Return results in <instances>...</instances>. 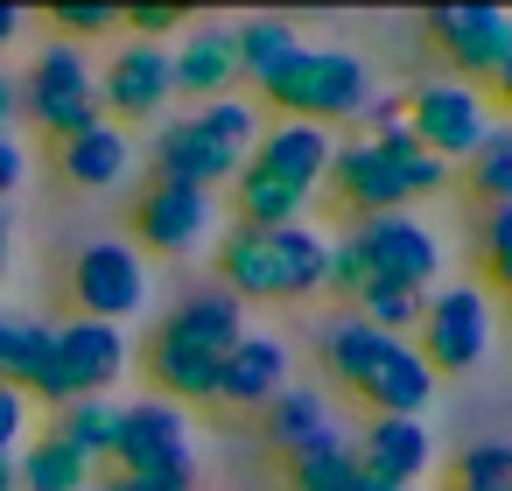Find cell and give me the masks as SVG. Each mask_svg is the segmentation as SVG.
Here are the masks:
<instances>
[{
    "instance_id": "cell-1",
    "label": "cell",
    "mask_w": 512,
    "mask_h": 491,
    "mask_svg": "<svg viewBox=\"0 0 512 491\" xmlns=\"http://www.w3.org/2000/svg\"><path fill=\"white\" fill-rule=\"evenodd\" d=\"M442 239L435 225H421L414 211H386V218H351L337 239H330V274L323 288L358 302L372 288H414L428 295V281H442Z\"/></svg>"
},
{
    "instance_id": "cell-2",
    "label": "cell",
    "mask_w": 512,
    "mask_h": 491,
    "mask_svg": "<svg viewBox=\"0 0 512 491\" xmlns=\"http://www.w3.org/2000/svg\"><path fill=\"white\" fill-rule=\"evenodd\" d=\"M218 281L232 302H309L330 274V239L302 225H225L218 232Z\"/></svg>"
},
{
    "instance_id": "cell-3",
    "label": "cell",
    "mask_w": 512,
    "mask_h": 491,
    "mask_svg": "<svg viewBox=\"0 0 512 491\" xmlns=\"http://www.w3.org/2000/svg\"><path fill=\"white\" fill-rule=\"evenodd\" d=\"M260 127H267V106L260 99H239V92L232 99H211V106H197L183 120H169L155 134V148H148L155 183H183V190H211L218 197L253 162Z\"/></svg>"
},
{
    "instance_id": "cell-4",
    "label": "cell",
    "mask_w": 512,
    "mask_h": 491,
    "mask_svg": "<svg viewBox=\"0 0 512 491\" xmlns=\"http://www.w3.org/2000/svg\"><path fill=\"white\" fill-rule=\"evenodd\" d=\"M323 372L344 393H358L372 414H414L421 421L428 400L442 393V379L428 372V358L414 351V337H386V330H372L358 316H337L323 330Z\"/></svg>"
},
{
    "instance_id": "cell-5",
    "label": "cell",
    "mask_w": 512,
    "mask_h": 491,
    "mask_svg": "<svg viewBox=\"0 0 512 491\" xmlns=\"http://www.w3.org/2000/svg\"><path fill=\"white\" fill-rule=\"evenodd\" d=\"M449 176L456 169H442L414 141H393V148H379V141H337L323 183L344 197L351 218H386V211H414L421 197L449 190Z\"/></svg>"
},
{
    "instance_id": "cell-6",
    "label": "cell",
    "mask_w": 512,
    "mask_h": 491,
    "mask_svg": "<svg viewBox=\"0 0 512 491\" xmlns=\"http://www.w3.org/2000/svg\"><path fill=\"white\" fill-rule=\"evenodd\" d=\"M365 99H372V71L358 50H337V43H302L260 92V106H274L281 120H309V127L358 120Z\"/></svg>"
},
{
    "instance_id": "cell-7",
    "label": "cell",
    "mask_w": 512,
    "mask_h": 491,
    "mask_svg": "<svg viewBox=\"0 0 512 491\" xmlns=\"http://www.w3.org/2000/svg\"><path fill=\"white\" fill-rule=\"evenodd\" d=\"M15 92H22V120L36 134H50V141H71V134H85V127L106 120L99 113V71H92V57L78 43H57V36L29 57V71H22Z\"/></svg>"
},
{
    "instance_id": "cell-8",
    "label": "cell",
    "mask_w": 512,
    "mask_h": 491,
    "mask_svg": "<svg viewBox=\"0 0 512 491\" xmlns=\"http://www.w3.org/2000/svg\"><path fill=\"white\" fill-rule=\"evenodd\" d=\"M491 337H498V316H491V295L477 281H449V288H428V309H421V337L414 351L428 358V372H470L491 358Z\"/></svg>"
},
{
    "instance_id": "cell-9",
    "label": "cell",
    "mask_w": 512,
    "mask_h": 491,
    "mask_svg": "<svg viewBox=\"0 0 512 491\" xmlns=\"http://www.w3.org/2000/svg\"><path fill=\"white\" fill-rule=\"evenodd\" d=\"M491 127H498V120H491V99H484L477 85L435 78V85H421V92L407 99V134H414V148H421V155H435L442 169L470 162V155H477V141H484Z\"/></svg>"
},
{
    "instance_id": "cell-10",
    "label": "cell",
    "mask_w": 512,
    "mask_h": 491,
    "mask_svg": "<svg viewBox=\"0 0 512 491\" xmlns=\"http://www.w3.org/2000/svg\"><path fill=\"white\" fill-rule=\"evenodd\" d=\"M148 288H155L148 253L127 246V239H92L71 260V295H78V316H92V323H113L120 330L127 316L148 309Z\"/></svg>"
},
{
    "instance_id": "cell-11",
    "label": "cell",
    "mask_w": 512,
    "mask_h": 491,
    "mask_svg": "<svg viewBox=\"0 0 512 491\" xmlns=\"http://www.w3.org/2000/svg\"><path fill=\"white\" fill-rule=\"evenodd\" d=\"M218 197L211 190H183V183H148L134 197V246L162 253V260H190L204 246H218Z\"/></svg>"
},
{
    "instance_id": "cell-12",
    "label": "cell",
    "mask_w": 512,
    "mask_h": 491,
    "mask_svg": "<svg viewBox=\"0 0 512 491\" xmlns=\"http://www.w3.org/2000/svg\"><path fill=\"white\" fill-rule=\"evenodd\" d=\"M169 50L162 43H134V36H113V57L99 71V113L113 127H141V120H162L169 113Z\"/></svg>"
},
{
    "instance_id": "cell-13",
    "label": "cell",
    "mask_w": 512,
    "mask_h": 491,
    "mask_svg": "<svg viewBox=\"0 0 512 491\" xmlns=\"http://www.w3.org/2000/svg\"><path fill=\"white\" fill-rule=\"evenodd\" d=\"M113 477H155V470H176V463H197L190 456V421L176 400H134L120 407V428H113Z\"/></svg>"
},
{
    "instance_id": "cell-14",
    "label": "cell",
    "mask_w": 512,
    "mask_h": 491,
    "mask_svg": "<svg viewBox=\"0 0 512 491\" xmlns=\"http://www.w3.org/2000/svg\"><path fill=\"white\" fill-rule=\"evenodd\" d=\"M428 36H435L442 64L456 71V85H477V92L512 57V15L505 8H435L428 15Z\"/></svg>"
},
{
    "instance_id": "cell-15",
    "label": "cell",
    "mask_w": 512,
    "mask_h": 491,
    "mask_svg": "<svg viewBox=\"0 0 512 491\" xmlns=\"http://www.w3.org/2000/svg\"><path fill=\"white\" fill-rule=\"evenodd\" d=\"M246 330H253V323H246V302H232L225 288H197V295H183V302L162 316V330H155L148 344L183 351V358H211V365H225V351H232Z\"/></svg>"
},
{
    "instance_id": "cell-16",
    "label": "cell",
    "mask_w": 512,
    "mask_h": 491,
    "mask_svg": "<svg viewBox=\"0 0 512 491\" xmlns=\"http://www.w3.org/2000/svg\"><path fill=\"white\" fill-rule=\"evenodd\" d=\"M127 358H134V351H127V330L92 323V316L57 323V379H64L71 400H106V393L120 386Z\"/></svg>"
},
{
    "instance_id": "cell-17",
    "label": "cell",
    "mask_w": 512,
    "mask_h": 491,
    "mask_svg": "<svg viewBox=\"0 0 512 491\" xmlns=\"http://www.w3.org/2000/svg\"><path fill=\"white\" fill-rule=\"evenodd\" d=\"M351 449H358V470H372V477H386V484H400V491H414V484L435 470V435H428V421H414V414H372Z\"/></svg>"
},
{
    "instance_id": "cell-18",
    "label": "cell",
    "mask_w": 512,
    "mask_h": 491,
    "mask_svg": "<svg viewBox=\"0 0 512 491\" xmlns=\"http://www.w3.org/2000/svg\"><path fill=\"white\" fill-rule=\"evenodd\" d=\"M0 379L29 400L64 407V379H57V323L43 316H0Z\"/></svg>"
},
{
    "instance_id": "cell-19",
    "label": "cell",
    "mask_w": 512,
    "mask_h": 491,
    "mask_svg": "<svg viewBox=\"0 0 512 491\" xmlns=\"http://www.w3.org/2000/svg\"><path fill=\"white\" fill-rule=\"evenodd\" d=\"M169 92L190 99V106L232 99V92H239L232 29H183V43H169Z\"/></svg>"
},
{
    "instance_id": "cell-20",
    "label": "cell",
    "mask_w": 512,
    "mask_h": 491,
    "mask_svg": "<svg viewBox=\"0 0 512 491\" xmlns=\"http://www.w3.org/2000/svg\"><path fill=\"white\" fill-rule=\"evenodd\" d=\"M330 155H337V134H330V127H309V120H267V127H260V148H253V169H267V176L295 183L302 197H316L323 176H330Z\"/></svg>"
},
{
    "instance_id": "cell-21",
    "label": "cell",
    "mask_w": 512,
    "mask_h": 491,
    "mask_svg": "<svg viewBox=\"0 0 512 491\" xmlns=\"http://www.w3.org/2000/svg\"><path fill=\"white\" fill-rule=\"evenodd\" d=\"M288 372H295V358H288V344L281 337H267V330H246L232 351H225V365H218V407H267L281 386H288Z\"/></svg>"
},
{
    "instance_id": "cell-22",
    "label": "cell",
    "mask_w": 512,
    "mask_h": 491,
    "mask_svg": "<svg viewBox=\"0 0 512 491\" xmlns=\"http://www.w3.org/2000/svg\"><path fill=\"white\" fill-rule=\"evenodd\" d=\"M57 169H64L71 190H120L134 176V134L113 127V120H99V127L57 141Z\"/></svg>"
},
{
    "instance_id": "cell-23",
    "label": "cell",
    "mask_w": 512,
    "mask_h": 491,
    "mask_svg": "<svg viewBox=\"0 0 512 491\" xmlns=\"http://www.w3.org/2000/svg\"><path fill=\"white\" fill-rule=\"evenodd\" d=\"M323 428H330V393L309 386V379H302V386L288 379V386L260 407V435H267V449H281V456H295V449H302L309 435H323Z\"/></svg>"
},
{
    "instance_id": "cell-24",
    "label": "cell",
    "mask_w": 512,
    "mask_h": 491,
    "mask_svg": "<svg viewBox=\"0 0 512 491\" xmlns=\"http://www.w3.org/2000/svg\"><path fill=\"white\" fill-rule=\"evenodd\" d=\"M288 484L295 491H358V449L351 435L330 421L323 435H309L295 456H288Z\"/></svg>"
},
{
    "instance_id": "cell-25",
    "label": "cell",
    "mask_w": 512,
    "mask_h": 491,
    "mask_svg": "<svg viewBox=\"0 0 512 491\" xmlns=\"http://www.w3.org/2000/svg\"><path fill=\"white\" fill-rule=\"evenodd\" d=\"M302 50V36L281 22V15H253V22H239L232 29V57H239V78L253 85V92H267L274 85V71L288 64Z\"/></svg>"
},
{
    "instance_id": "cell-26",
    "label": "cell",
    "mask_w": 512,
    "mask_h": 491,
    "mask_svg": "<svg viewBox=\"0 0 512 491\" xmlns=\"http://www.w3.org/2000/svg\"><path fill=\"white\" fill-rule=\"evenodd\" d=\"M232 211H239V225H302L309 218V197L295 183H281V176H267V169L246 162L232 176Z\"/></svg>"
},
{
    "instance_id": "cell-27",
    "label": "cell",
    "mask_w": 512,
    "mask_h": 491,
    "mask_svg": "<svg viewBox=\"0 0 512 491\" xmlns=\"http://www.w3.org/2000/svg\"><path fill=\"white\" fill-rule=\"evenodd\" d=\"M15 484L22 491H92V463L71 456L57 435H29L15 456Z\"/></svg>"
},
{
    "instance_id": "cell-28",
    "label": "cell",
    "mask_w": 512,
    "mask_h": 491,
    "mask_svg": "<svg viewBox=\"0 0 512 491\" xmlns=\"http://www.w3.org/2000/svg\"><path fill=\"white\" fill-rule=\"evenodd\" d=\"M113 428H120V400H64L57 407V442L71 449V456H85L92 470L113 456Z\"/></svg>"
},
{
    "instance_id": "cell-29",
    "label": "cell",
    "mask_w": 512,
    "mask_h": 491,
    "mask_svg": "<svg viewBox=\"0 0 512 491\" xmlns=\"http://www.w3.org/2000/svg\"><path fill=\"white\" fill-rule=\"evenodd\" d=\"M463 176H470V197H484V211L512 204V127H491L477 141V155H470Z\"/></svg>"
},
{
    "instance_id": "cell-30",
    "label": "cell",
    "mask_w": 512,
    "mask_h": 491,
    "mask_svg": "<svg viewBox=\"0 0 512 491\" xmlns=\"http://www.w3.org/2000/svg\"><path fill=\"white\" fill-rule=\"evenodd\" d=\"M421 309H428V295H414V288H372V295L351 302V316L372 323V330H386V337H414Z\"/></svg>"
},
{
    "instance_id": "cell-31",
    "label": "cell",
    "mask_w": 512,
    "mask_h": 491,
    "mask_svg": "<svg viewBox=\"0 0 512 491\" xmlns=\"http://www.w3.org/2000/svg\"><path fill=\"white\" fill-rule=\"evenodd\" d=\"M456 491H512V442L456 449Z\"/></svg>"
},
{
    "instance_id": "cell-32",
    "label": "cell",
    "mask_w": 512,
    "mask_h": 491,
    "mask_svg": "<svg viewBox=\"0 0 512 491\" xmlns=\"http://www.w3.org/2000/svg\"><path fill=\"white\" fill-rule=\"evenodd\" d=\"M50 29L57 43H99V36H120V8H99V0H57L50 8Z\"/></svg>"
},
{
    "instance_id": "cell-33",
    "label": "cell",
    "mask_w": 512,
    "mask_h": 491,
    "mask_svg": "<svg viewBox=\"0 0 512 491\" xmlns=\"http://www.w3.org/2000/svg\"><path fill=\"white\" fill-rule=\"evenodd\" d=\"M477 246H484V267H491V281L512 295V204L484 211V232H477Z\"/></svg>"
},
{
    "instance_id": "cell-34",
    "label": "cell",
    "mask_w": 512,
    "mask_h": 491,
    "mask_svg": "<svg viewBox=\"0 0 512 491\" xmlns=\"http://www.w3.org/2000/svg\"><path fill=\"white\" fill-rule=\"evenodd\" d=\"M15 442H29V393L0 379V456H15Z\"/></svg>"
},
{
    "instance_id": "cell-35",
    "label": "cell",
    "mask_w": 512,
    "mask_h": 491,
    "mask_svg": "<svg viewBox=\"0 0 512 491\" xmlns=\"http://www.w3.org/2000/svg\"><path fill=\"white\" fill-rule=\"evenodd\" d=\"M22 176H29V155H22V141H15V134H0V204H8V197L22 190Z\"/></svg>"
},
{
    "instance_id": "cell-36",
    "label": "cell",
    "mask_w": 512,
    "mask_h": 491,
    "mask_svg": "<svg viewBox=\"0 0 512 491\" xmlns=\"http://www.w3.org/2000/svg\"><path fill=\"white\" fill-rule=\"evenodd\" d=\"M15 120H22V92H15L8 71H0V134H15Z\"/></svg>"
},
{
    "instance_id": "cell-37",
    "label": "cell",
    "mask_w": 512,
    "mask_h": 491,
    "mask_svg": "<svg viewBox=\"0 0 512 491\" xmlns=\"http://www.w3.org/2000/svg\"><path fill=\"white\" fill-rule=\"evenodd\" d=\"M8 260H15V218H8V204H0V281H8Z\"/></svg>"
},
{
    "instance_id": "cell-38",
    "label": "cell",
    "mask_w": 512,
    "mask_h": 491,
    "mask_svg": "<svg viewBox=\"0 0 512 491\" xmlns=\"http://www.w3.org/2000/svg\"><path fill=\"white\" fill-rule=\"evenodd\" d=\"M15 36H22V8H0V57H8Z\"/></svg>"
},
{
    "instance_id": "cell-39",
    "label": "cell",
    "mask_w": 512,
    "mask_h": 491,
    "mask_svg": "<svg viewBox=\"0 0 512 491\" xmlns=\"http://www.w3.org/2000/svg\"><path fill=\"white\" fill-rule=\"evenodd\" d=\"M491 92H498V99H505V106H512V57H505V64H498V78H491Z\"/></svg>"
},
{
    "instance_id": "cell-40",
    "label": "cell",
    "mask_w": 512,
    "mask_h": 491,
    "mask_svg": "<svg viewBox=\"0 0 512 491\" xmlns=\"http://www.w3.org/2000/svg\"><path fill=\"white\" fill-rule=\"evenodd\" d=\"M358 491H400V484H386V477H372V470H358Z\"/></svg>"
},
{
    "instance_id": "cell-41",
    "label": "cell",
    "mask_w": 512,
    "mask_h": 491,
    "mask_svg": "<svg viewBox=\"0 0 512 491\" xmlns=\"http://www.w3.org/2000/svg\"><path fill=\"white\" fill-rule=\"evenodd\" d=\"M0 491H22L15 484V456H0Z\"/></svg>"
}]
</instances>
